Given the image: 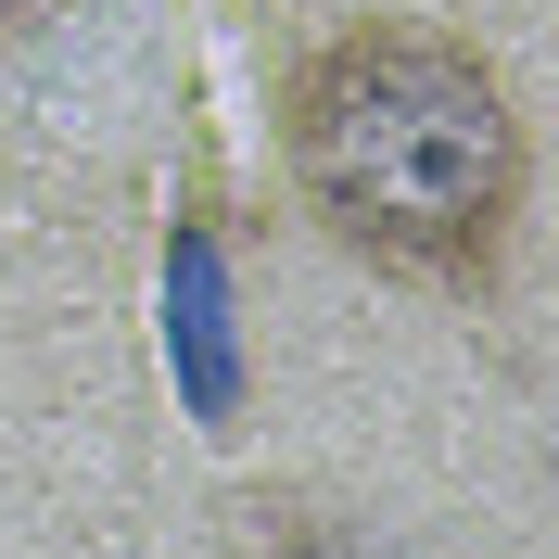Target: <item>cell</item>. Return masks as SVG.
<instances>
[{"label":"cell","mask_w":559,"mask_h":559,"mask_svg":"<svg viewBox=\"0 0 559 559\" xmlns=\"http://www.w3.org/2000/svg\"><path fill=\"white\" fill-rule=\"evenodd\" d=\"M26 13H38V0H0V38H13V26H26Z\"/></svg>","instance_id":"obj_2"},{"label":"cell","mask_w":559,"mask_h":559,"mask_svg":"<svg viewBox=\"0 0 559 559\" xmlns=\"http://www.w3.org/2000/svg\"><path fill=\"white\" fill-rule=\"evenodd\" d=\"M280 166H293V204L356 267L457 306L509 280L534 140L484 38L419 13H344L280 64Z\"/></svg>","instance_id":"obj_1"}]
</instances>
